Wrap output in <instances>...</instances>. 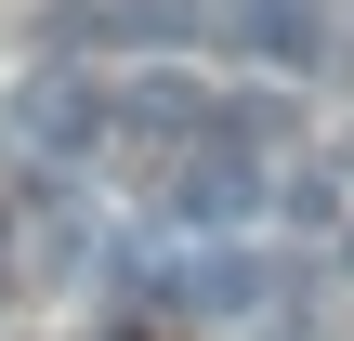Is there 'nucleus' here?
Returning a JSON list of instances; mask_svg holds the SVG:
<instances>
[{
    "mask_svg": "<svg viewBox=\"0 0 354 341\" xmlns=\"http://www.w3.org/2000/svg\"><path fill=\"white\" fill-rule=\"evenodd\" d=\"M171 302H184V315H263V250H223V237L184 250V263H171Z\"/></svg>",
    "mask_w": 354,
    "mask_h": 341,
    "instance_id": "3",
    "label": "nucleus"
},
{
    "mask_svg": "<svg viewBox=\"0 0 354 341\" xmlns=\"http://www.w3.org/2000/svg\"><path fill=\"white\" fill-rule=\"evenodd\" d=\"M131 131H158V145H171V131H197V79H171V66H158V79H131Z\"/></svg>",
    "mask_w": 354,
    "mask_h": 341,
    "instance_id": "5",
    "label": "nucleus"
},
{
    "mask_svg": "<svg viewBox=\"0 0 354 341\" xmlns=\"http://www.w3.org/2000/svg\"><path fill=\"white\" fill-rule=\"evenodd\" d=\"M276 197H289V223H315V237L342 223V184H328V171H302V184H276Z\"/></svg>",
    "mask_w": 354,
    "mask_h": 341,
    "instance_id": "6",
    "label": "nucleus"
},
{
    "mask_svg": "<svg viewBox=\"0 0 354 341\" xmlns=\"http://www.w3.org/2000/svg\"><path fill=\"white\" fill-rule=\"evenodd\" d=\"M105 118H118V105H105L79 66H39V79H13V92H0V131H13V145H39V158H92V145H105Z\"/></svg>",
    "mask_w": 354,
    "mask_h": 341,
    "instance_id": "1",
    "label": "nucleus"
},
{
    "mask_svg": "<svg viewBox=\"0 0 354 341\" xmlns=\"http://www.w3.org/2000/svg\"><path fill=\"white\" fill-rule=\"evenodd\" d=\"M250 184H263V171H250L236 145H184V158L158 171V210H171L184 237H223V223L250 210Z\"/></svg>",
    "mask_w": 354,
    "mask_h": 341,
    "instance_id": "2",
    "label": "nucleus"
},
{
    "mask_svg": "<svg viewBox=\"0 0 354 341\" xmlns=\"http://www.w3.org/2000/svg\"><path fill=\"white\" fill-rule=\"evenodd\" d=\"M236 26H250V53H276V66H315V39H328L315 0H236Z\"/></svg>",
    "mask_w": 354,
    "mask_h": 341,
    "instance_id": "4",
    "label": "nucleus"
},
{
    "mask_svg": "<svg viewBox=\"0 0 354 341\" xmlns=\"http://www.w3.org/2000/svg\"><path fill=\"white\" fill-rule=\"evenodd\" d=\"M105 341H131V329H105Z\"/></svg>",
    "mask_w": 354,
    "mask_h": 341,
    "instance_id": "10",
    "label": "nucleus"
},
{
    "mask_svg": "<svg viewBox=\"0 0 354 341\" xmlns=\"http://www.w3.org/2000/svg\"><path fill=\"white\" fill-rule=\"evenodd\" d=\"M342 276H354V223H342Z\"/></svg>",
    "mask_w": 354,
    "mask_h": 341,
    "instance_id": "7",
    "label": "nucleus"
},
{
    "mask_svg": "<svg viewBox=\"0 0 354 341\" xmlns=\"http://www.w3.org/2000/svg\"><path fill=\"white\" fill-rule=\"evenodd\" d=\"M0 276H13V237H0Z\"/></svg>",
    "mask_w": 354,
    "mask_h": 341,
    "instance_id": "8",
    "label": "nucleus"
},
{
    "mask_svg": "<svg viewBox=\"0 0 354 341\" xmlns=\"http://www.w3.org/2000/svg\"><path fill=\"white\" fill-rule=\"evenodd\" d=\"M342 171H354V131H342Z\"/></svg>",
    "mask_w": 354,
    "mask_h": 341,
    "instance_id": "9",
    "label": "nucleus"
}]
</instances>
